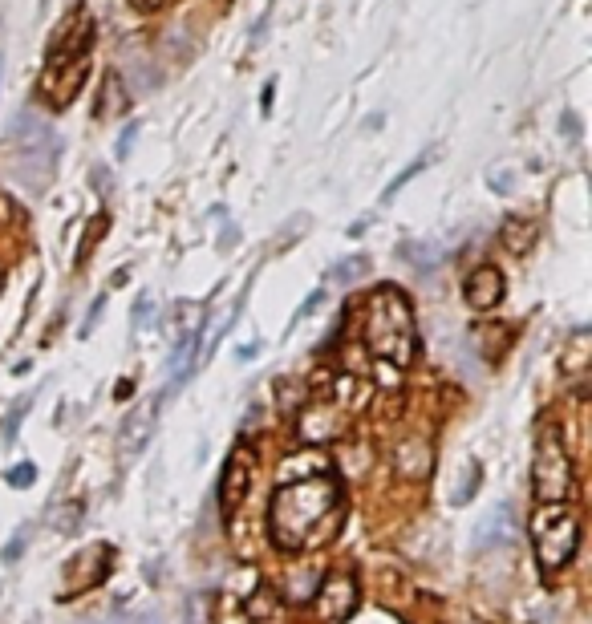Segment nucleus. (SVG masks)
Segmentation results:
<instances>
[{
  "mask_svg": "<svg viewBox=\"0 0 592 624\" xmlns=\"http://www.w3.org/2000/svg\"><path fill=\"white\" fill-rule=\"evenodd\" d=\"M345 515V495L333 475L284 483L268 503V539L280 552H305L333 539Z\"/></svg>",
  "mask_w": 592,
  "mask_h": 624,
  "instance_id": "obj_1",
  "label": "nucleus"
},
{
  "mask_svg": "<svg viewBox=\"0 0 592 624\" xmlns=\"http://www.w3.org/2000/svg\"><path fill=\"white\" fill-rule=\"evenodd\" d=\"M361 337H365L369 353H374L378 361L398 365V369L414 365V357H418V325H414V308H410L402 288L382 284V288L369 292Z\"/></svg>",
  "mask_w": 592,
  "mask_h": 624,
  "instance_id": "obj_2",
  "label": "nucleus"
},
{
  "mask_svg": "<svg viewBox=\"0 0 592 624\" xmlns=\"http://www.w3.org/2000/svg\"><path fill=\"white\" fill-rule=\"evenodd\" d=\"M365 398H369V385H361L353 377H337L329 394L313 398L301 410V418H296V438H301V446H329V442L345 438L353 426V414L361 410Z\"/></svg>",
  "mask_w": 592,
  "mask_h": 624,
  "instance_id": "obj_3",
  "label": "nucleus"
},
{
  "mask_svg": "<svg viewBox=\"0 0 592 624\" xmlns=\"http://www.w3.org/2000/svg\"><path fill=\"white\" fill-rule=\"evenodd\" d=\"M528 535H532V552L544 576H556L560 568L572 564L580 548V511L568 503H544L528 515Z\"/></svg>",
  "mask_w": 592,
  "mask_h": 624,
  "instance_id": "obj_4",
  "label": "nucleus"
},
{
  "mask_svg": "<svg viewBox=\"0 0 592 624\" xmlns=\"http://www.w3.org/2000/svg\"><path fill=\"white\" fill-rule=\"evenodd\" d=\"M576 479H572V458L564 450V438L556 426H544L540 430V442H536V454H532V495L536 503H568Z\"/></svg>",
  "mask_w": 592,
  "mask_h": 624,
  "instance_id": "obj_5",
  "label": "nucleus"
},
{
  "mask_svg": "<svg viewBox=\"0 0 592 624\" xmlns=\"http://www.w3.org/2000/svg\"><path fill=\"white\" fill-rule=\"evenodd\" d=\"M252 483H256V450L236 446L224 462V475H219V507H224V515H236L248 503Z\"/></svg>",
  "mask_w": 592,
  "mask_h": 624,
  "instance_id": "obj_6",
  "label": "nucleus"
},
{
  "mask_svg": "<svg viewBox=\"0 0 592 624\" xmlns=\"http://www.w3.org/2000/svg\"><path fill=\"white\" fill-rule=\"evenodd\" d=\"M110 564H114V548H106V543H90L86 552H78L73 560H65L69 584L61 588V596H82V592L98 588V584L110 576Z\"/></svg>",
  "mask_w": 592,
  "mask_h": 624,
  "instance_id": "obj_7",
  "label": "nucleus"
},
{
  "mask_svg": "<svg viewBox=\"0 0 592 624\" xmlns=\"http://www.w3.org/2000/svg\"><path fill=\"white\" fill-rule=\"evenodd\" d=\"M313 612L325 624H341L357 612V580L349 572H329L321 580V588L313 592Z\"/></svg>",
  "mask_w": 592,
  "mask_h": 624,
  "instance_id": "obj_8",
  "label": "nucleus"
},
{
  "mask_svg": "<svg viewBox=\"0 0 592 624\" xmlns=\"http://www.w3.org/2000/svg\"><path fill=\"white\" fill-rule=\"evenodd\" d=\"M90 73V57H78V61H45V73H41V98L49 106H69V98L82 90Z\"/></svg>",
  "mask_w": 592,
  "mask_h": 624,
  "instance_id": "obj_9",
  "label": "nucleus"
},
{
  "mask_svg": "<svg viewBox=\"0 0 592 624\" xmlns=\"http://www.w3.org/2000/svg\"><path fill=\"white\" fill-rule=\"evenodd\" d=\"M13 146H17V154H21L25 163L45 159V167L53 163V154H57V138H53V130H49L45 122H33V118H21V126L13 130Z\"/></svg>",
  "mask_w": 592,
  "mask_h": 624,
  "instance_id": "obj_10",
  "label": "nucleus"
},
{
  "mask_svg": "<svg viewBox=\"0 0 592 624\" xmlns=\"http://www.w3.org/2000/svg\"><path fill=\"white\" fill-rule=\"evenodd\" d=\"M467 304L475 312H491L499 300H503V272L495 264H479L471 276H467V288H463Z\"/></svg>",
  "mask_w": 592,
  "mask_h": 624,
  "instance_id": "obj_11",
  "label": "nucleus"
},
{
  "mask_svg": "<svg viewBox=\"0 0 592 624\" xmlns=\"http://www.w3.org/2000/svg\"><path fill=\"white\" fill-rule=\"evenodd\" d=\"M155 422H159V402L142 406V410H134V414L126 418V426H122V434H118L122 458H134V454L146 450V442H151V434H155Z\"/></svg>",
  "mask_w": 592,
  "mask_h": 624,
  "instance_id": "obj_12",
  "label": "nucleus"
},
{
  "mask_svg": "<svg viewBox=\"0 0 592 624\" xmlns=\"http://www.w3.org/2000/svg\"><path fill=\"white\" fill-rule=\"evenodd\" d=\"M394 466L406 479H426L430 466H434V446L426 438H406L394 446Z\"/></svg>",
  "mask_w": 592,
  "mask_h": 624,
  "instance_id": "obj_13",
  "label": "nucleus"
},
{
  "mask_svg": "<svg viewBox=\"0 0 592 624\" xmlns=\"http://www.w3.org/2000/svg\"><path fill=\"white\" fill-rule=\"evenodd\" d=\"M499 240H503V248H507L511 256H524V252L536 244V223L524 219V215H511V219H503V227H499Z\"/></svg>",
  "mask_w": 592,
  "mask_h": 624,
  "instance_id": "obj_14",
  "label": "nucleus"
},
{
  "mask_svg": "<svg viewBox=\"0 0 592 624\" xmlns=\"http://www.w3.org/2000/svg\"><path fill=\"white\" fill-rule=\"evenodd\" d=\"M511 527H515V511H511L507 503H499V507H495V515H487V519L479 523L475 543H479V548H491V543H503V539L511 535Z\"/></svg>",
  "mask_w": 592,
  "mask_h": 624,
  "instance_id": "obj_15",
  "label": "nucleus"
},
{
  "mask_svg": "<svg viewBox=\"0 0 592 624\" xmlns=\"http://www.w3.org/2000/svg\"><path fill=\"white\" fill-rule=\"evenodd\" d=\"M365 272H369V260H365V256H349V260L333 264V280H337V284H353V280H361Z\"/></svg>",
  "mask_w": 592,
  "mask_h": 624,
  "instance_id": "obj_16",
  "label": "nucleus"
},
{
  "mask_svg": "<svg viewBox=\"0 0 592 624\" xmlns=\"http://www.w3.org/2000/svg\"><path fill=\"white\" fill-rule=\"evenodd\" d=\"M102 90H110V102H102V106H98V114H102V118L122 114V110H126V98H122V82H118V73H110V77H106V86H102Z\"/></svg>",
  "mask_w": 592,
  "mask_h": 624,
  "instance_id": "obj_17",
  "label": "nucleus"
},
{
  "mask_svg": "<svg viewBox=\"0 0 592 624\" xmlns=\"http://www.w3.org/2000/svg\"><path fill=\"white\" fill-rule=\"evenodd\" d=\"M5 479H9V487L25 491V487H33V479H37V466H33V462H17V466H13V471H9Z\"/></svg>",
  "mask_w": 592,
  "mask_h": 624,
  "instance_id": "obj_18",
  "label": "nucleus"
},
{
  "mask_svg": "<svg viewBox=\"0 0 592 624\" xmlns=\"http://www.w3.org/2000/svg\"><path fill=\"white\" fill-rule=\"evenodd\" d=\"M82 519V503H61V511H53V527L57 531H73V523Z\"/></svg>",
  "mask_w": 592,
  "mask_h": 624,
  "instance_id": "obj_19",
  "label": "nucleus"
},
{
  "mask_svg": "<svg viewBox=\"0 0 592 624\" xmlns=\"http://www.w3.org/2000/svg\"><path fill=\"white\" fill-rule=\"evenodd\" d=\"M29 402H33V394H25V398H21L17 406H13V418L5 422V438H9V442L17 438V430H21V422H25V414H29Z\"/></svg>",
  "mask_w": 592,
  "mask_h": 624,
  "instance_id": "obj_20",
  "label": "nucleus"
},
{
  "mask_svg": "<svg viewBox=\"0 0 592 624\" xmlns=\"http://www.w3.org/2000/svg\"><path fill=\"white\" fill-rule=\"evenodd\" d=\"M106 227H110V219H106V215H98V219L90 223V231H86V240H82V260H86V256L94 252V244H98V236H102V231H106Z\"/></svg>",
  "mask_w": 592,
  "mask_h": 624,
  "instance_id": "obj_21",
  "label": "nucleus"
},
{
  "mask_svg": "<svg viewBox=\"0 0 592 624\" xmlns=\"http://www.w3.org/2000/svg\"><path fill=\"white\" fill-rule=\"evenodd\" d=\"M151 312H155V300L142 296V300L134 304V329H146V325H151Z\"/></svg>",
  "mask_w": 592,
  "mask_h": 624,
  "instance_id": "obj_22",
  "label": "nucleus"
},
{
  "mask_svg": "<svg viewBox=\"0 0 592 624\" xmlns=\"http://www.w3.org/2000/svg\"><path fill=\"white\" fill-rule=\"evenodd\" d=\"M102 308H106V296H98V300H94V308H90V321L82 325V337H90V333H94V325H98V317H102Z\"/></svg>",
  "mask_w": 592,
  "mask_h": 624,
  "instance_id": "obj_23",
  "label": "nucleus"
},
{
  "mask_svg": "<svg viewBox=\"0 0 592 624\" xmlns=\"http://www.w3.org/2000/svg\"><path fill=\"white\" fill-rule=\"evenodd\" d=\"M25 543H29V531H21V535H17V543H13V548H5V560H17V556L25 552Z\"/></svg>",
  "mask_w": 592,
  "mask_h": 624,
  "instance_id": "obj_24",
  "label": "nucleus"
},
{
  "mask_svg": "<svg viewBox=\"0 0 592 624\" xmlns=\"http://www.w3.org/2000/svg\"><path fill=\"white\" fill-rule=\"evenodd\" d=\"M163 5H167V0H134L138 13H155V9H163Z\"/></svg>",
  "mask_w": 592,
  "mask_h": 624,
  "instance_id": "obj_25",
  "label": "nucleus"
},
{
  "mask_svg": "<svg viewBox=\"0 0 592 624\" xmlns=\"http://www.w3.org/2000/svg\"><path fill=\"white\" fill-rule=\"evenodd\" d=\"M90 624H126V620H118V616H106V620H90Z\"/></svg>",
  "mask_w": 592,
  "mask_h": 624,
  "instance_id": "obj_26",
  "label": "nucleus"
},
{
  "mask_svg": "<svg viewBox=\"0 0 592 624\" xmlns=\"http://www.w3.org/2000/svg\"><path fill=\"white\" fill-rule=\"evenodd\" d=\"M0 276H5V272H0Z\"/></svg>",
  "mask_w": 592,
  "mask_h": 624,
  "instance_id": "obj_27",
  "label": "nucleus"
}]
</instances>
